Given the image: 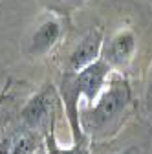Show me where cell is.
I'll return each instance as SVG.
<instances>
[{
    "label": "cell",
    "mask_w": 152,
    "mask_h": 154,
    "mask_svg": "<svg viewBox=\"0 0 152 154\" xmlns=\"http://www.w3.org/2000/svg\"><path fill=\"white\" fill-rule=\"evenodd\" d=\"M106 72H108V68H106L105 63H93V64L86 66L79 73L77 81H75V86H77V88H75V95L83 94V95H86L90 101H93L96 95L99 94L103 83H105Z\"/></svg>",
    "instance_id": "2"
},
{
    "label": "cell",
    "mask_w": 152,
    "mask_h": 154,
    "mask_svg": "<svg viewBox=\"0 0 152 154\" xmlns=\"http://www.w3.org/2000/svg\"><path fill=\"white\" fill-rule=\"evenodd\" d=\"M126 101H128V88H126V85L123 81H114L112 86L108 88V92L97 103V106L93 108L92 121L96 125L108 123L114 116L121 112V108H125Z\"/></svg>",
    "instance_id": "1"
},
{
    "label": "cell",
    "mask_w": 152,
    "mask_h": 154,
    "mask_svg": "<svg viewBox=\"0 0 152 154\" xmlns=\"http://www.w3.org/2000/svg\"><path fill=\"white\" fill-rule=\"evenodd\" d=\"M50 154H86V150L83 147H75V149H70V150H61V149H51Z\"/></svg>",
    "instance_id": "8"
},
{
    "label": "cell",
    "mask_w": 152,
    "mask_h": 154,
    "mask_svg": "<svg viewBox=\"0 0 152 154\" xmlns=\"http://www.w3.org/2000/svg\"><path fill=\"white\" fill-rule=\"evenodd\" d=\"M59 35H61V26L57 24L55 20L44 22L39 29L35 31V35L31 38V48H29V51L31 53H44V51H48L57 42Z\"/></svg>",
    "instance_id": "5"
},
{
    "label": "cell",
    "mask_w": 152,
    "mask_h": 154,
    "mask_svg": "<svg viewBox=\"0 0 152 154\" xmlns=\"http://www.w3.org/2000/svg\"><path fill=\"white\" fill-rule=\"evenodd\" d=\"M35 149H37V138L33 134L26 132L15 140V143L11 145V154H33Z\"/></svg>",
    "instance_id": "7"
},
{
    "label": "cell",
    "mask_w": 152,
    "mask_h": 154,
    "mask_svg": "<svg viewBox=\"0 0 152 154\" xmlns=\"http://www.w3.org/2000/svg\"><path fill=\"white\" fill-rule=\"evenodd\" d=\"M148 103L152 105V81H150V88H148Z\"/></svg>",
    "instance_id": "11"
},
{
    "label": "cell",
    "mask_w": 152,
    "mask_h": 154,
    "mask_svg": "<svg viewBox=\"0 0 152 154\" xmlns=\"http://www.w3.org/2000/svg\"><path fill=\"white\" fill-rule=\"evenodd\" d=\"M123 154H141V152H139V149H138V147H130V149H126Z\"/></svg>",
    "instance_id": "10"
},
{
    "label": "cell",
    "mask_w": 152,
    "mask_h": 154,
    "mask_svg": "<svg viewBox=\"0 0 152 154\" xmlns=\"http://www.w3.org/2000/svg\"><path fill=\"white\" fill-rule=\"evenodd\" d=\"M132 50H134V37H132V33H119L108 48V57L112 63H123L132 53Z\"/></svg>",
    "instance_id": "6"
},
{
    "label": "cell",
    "mask_w": 152,
    "mask_h": 154,
    "mask_svg": "<svg viewBox=\"0 0 152 154\" xmlns=\"http://www.w3.org/2000/svg\"><path fill=\"white\" fill-rule=\"evenodd\" d=\"M0 154H11V141L8 138L0 140Z\"/></svg>",
    "instance_id": "9"
},
{
    "label": "cell",
    "mask_w": 152,
    "mask_h": 154,
    "mask_svg": "<svg viewBox=\"0 0 152 154\" xmlns=\"http://www.w3.org/2000/svg\"><path fill=\"white\" fill-rule=\"evenodd\" d=\"M2 99H4V97H0V103H2Z\"/></svg>",
    "instance_id": "12"
},
{
    "label": "cell",
    "mask_w": 152,
    "mask_h": 154,
    "mask_svg": "<svg viewBox=\"0 0 152 154\" xmlns=\"http://www.w3.org/2000/svg\"><path fill=\"white\" fill-rule=\"evenodd\" d=\"M50 108H51V99L50 95L44 92V94H39L28 103V106L24 108L22 112V118L24 121L29 125V127H41L50 116Z\"/></svg>",
    "instance_id": "4"
},
{
    "label": "cell",
    "mask_w": 152,
    "mask_h": 154,
    "mask_svg": "<svg viewBox=\"0 0 152 154\" xmlns=\"http://www.w3.org/2000/svg\"><path fill=\"white\" fill-rule=\"evenodd\" d=\"M99 46H101V33L90 31L77 44V48L73 50L70 57V66L73 70H81V68L84 70L86 66L93 64V61H96V57L99 53Z\"/></svg>",
    "instance_id": "3"
}]
</instances>
